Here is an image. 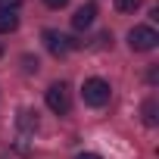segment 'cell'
Returning a JSON list of instances; mask_svg holds the SVG:
<instances>
[{"instance_id":"obj_1","label":"cell","mask_w":159,"mask_h":159,"mask_svg":"<svg viewBox=\"0 0 159 159\" xmlns=\"http://www.w3.org/2000/svg\"><path fill=\"white\" fill-rule=\"evenodd\" d=\"M109 94H112V88H109V81H103V78H88L84 88H81L84 103H88V106H94V109L106 106V103H109Z\"/></svg>"},{"instance_id":"obj_2","label":"cell","mask_w":159,"mask_h":159,"mask_svg":"<svg viewBox=\"0 0 159 159\" xmlns=\"http://www.w3.org/2000/svg\"><path fill=\"white\" fill-rule=\"evenodd\" d=\"M156 44H159V34H156V28H150V25H134V28L128 31V47L137 50V53H147V50H153Z\"/></svg>"},{"instance_id":"obj_3","label":"cell","mask_w":159,"mask_h":159,"mask_svg":"<svg viewBox=\"0 0 159 159\" xmlns=\"http://www.w3.org/2000/svg\"><path fill=\"white\" fill-rule=\"evenodd\" d=\"M44 100H47L50 112H56V116H69V109H72V97H69V88H66L62 81L50 84L47 94H44Z\"/></svg>"},{"instance_id":"obj_4","label":"cell","mask_w":159,"mask_h":159,"mask_svg":"<svg viewBox=\"0 0 159 159\" xmlns=\"http://www.w3.org/2000/svg\"><path fill=\"white\" fill-rule=\"evenodd\" d=\"M44 44H47V50H50L53 56H66L72 47H78L72 38H66V34H59V31H53V28L44 31Z\"/></svg>"},{"instance_id":"obj_5","label":"cell","mask_w":159,"mask_h":159,"mask_svg":"<svg viewBox=\"0 0 159 159\" xmlns=\"http://www.w3.org/2000/svg\"><path fill=\"white\" fill-rule=\"evenodd\" d=\"M94 16H97V7H94V3H84V7L75 10L72 25H75V28H91V25H94Z\"/></svg>"},{"instance_id":"obj_6","label":"cell","mask_w":159,"mask_h":159,"mask_svg":"<svg viewBox=\"0 0 159 159\" xmlns=\"http://www.w3.org/2000/svg\"><path fill=\"white\" fill-rule=\"evenodd\" d=\"M140 116H143V125H150V128H153V125L159 122V103H156V100L150 97V100L143 103V109H140Z\"/></svg>"},{"instance_id":"obj_7","label":"cell","mask_w":159,"mask_h":159,"mask_svg":"<svg viewBox=\"0 0 159 159\" xmlns=\"http://www.w3.org/2000/svg\"><path fill=\"white\" fill-rule=\"evenodd\" d=\"M19 128H22V131H38V112L22 109V112H19Z\"/></svg>"},{"instance_id":"obj_8","label":"cell","mask_w":159,"mask_h":159,"mask_svg":"<svg viewBox=\"0 0 159 159\" xmlns=\"http://www.w3.org/2000/svg\"><path fill=\"white\" fill-rule=\"evenodd\" d=\"M19 28V16L16 13H0V34H10Z\"/></svg>"},{"instance_id":"obj_9","label":"cell","mask_w":159,"mask_h":159,"mask_svg":"<svg viewBox=\"0 0 159 159\" xmlns=\"http://www.w3.org/2000/svg\"><path fill=\"white\" fill-rule=\"evenodd\" d=\"M140 7V0H116V10L119 13H134Z\"/></svg>"},{"instance_id":"obj_10","label":"cell","mask_w":159,"mask_h":159,"mask_svg":"<svg viewBox=\"0 0 159 159\" xmlns=\"http://www.w3.org/2000/svg\"><path fill=\"white\" fill-rule=\"evenodd\" d=\"M22 7V0H0V13H16Z\"/></svg>"},{"instance_id":"obj_11","label":"cell","mask_w":159,"mask_h":159,"mask_svg":"<svg viewBox=\"0 0 159 159\" xmlns=\"http://www.w3.org/2000/svg\"><path fill=\"white\" fill-rule=\"evenodd\" d=\"M22 62H25V72H38V59H31V56H25Z\"/></svg>"},{"instance_id":"obj_12","label":"cell","mask_w":159,"mask_h":159,"mask_svg":"<svg viewBox=\"0 0 159 159\" xmlns=\"http://www.w3.org/2000/svg\"><path fill=\"white\" fill-rule=\"evenodd\" d=\"M44 3H47V7H53V10H59V7H66V3H69V0H44Z\"/></svg>"},{"instance_id":"obj_13","label":"cell","mask_w":159,"mask_h":159,"mask_svg":"<svg viewBox=\"0 0 159 159\" xmlns=\"http://www.w3.org/2000/svg\"><path fill=\"white\" fill-rule=\"evenodd\" d=\"M75 159H100V156H97V153H78Z\"/></svg>"},{"instance_id":"obj_14","label":"cell","mask_w":159,"mask_h":159,"mask_svg":"<svg viewBox=\"0 0 159 159\" xmlns=\"http://www.w3.org/2000/svg\"><path fill=\"white\" fill-rule=\"evenodd\" d=\"M0 56H3V47H0Z\"/></svg>"}]
</instances>
